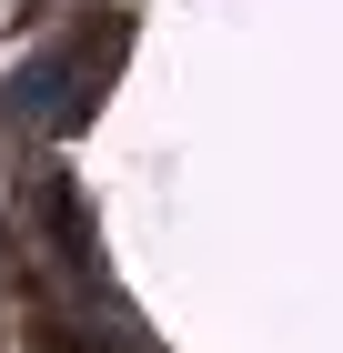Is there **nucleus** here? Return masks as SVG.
I'll return each instance as SVG.
<instances>
[{"mask_svg":"<svg viewBox=\"0 0 343 353\" xmlns=\"http://www.w3.org/2000/svg\"><path fill=\"white\" fill-rule=\"evenodd\" d=\"M41 353H91V343H71V333H41Z\"/></svg>","mask_w":343,"mask_h":353,"instance_id":"obj_1","label":"nucleus"}]
</instances>
